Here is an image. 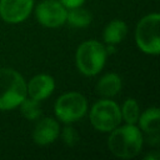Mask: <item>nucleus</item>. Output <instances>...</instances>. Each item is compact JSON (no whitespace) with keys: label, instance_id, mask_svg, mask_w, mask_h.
Listing matches in <instances>:
<instances>
[{"label":"nucleus","instance_id":"obj_1","mask_svg":"<svg viewBox=\"0 0 160 160\" xmlns=\"http://www.w3.org/2000/svg\"><path fill=\"white\" fill-rule=\"evenodd\" d=\"M142 131L135 124H125L116 126L110 131L108 148L112 155L120 159L135 158L142 148Z\"/></svg>","mask_w":160,"mask_h":160},{"label":"nucleus","instance_id":"obj_2","mask_svg":"<svg viewBox=\"0 0 160 160\" xmlns=\"http://www.w3.org/2000/svg\"><path fill=\"white\" fill-rule=\"evenodd\" d=\"M28 96L22 75L10 68H0V110H11Z\"/></svg>","mask_w":160,"mask_h":160},{"label":"nucleus","instance_id":"obj_3","mask_svg":"<svg viewBox=\"0 0 160 160\" xmlns=\"http://www.w3.org/2000/svg\"><path fill=\"white\" fill-rule=\"evenodd\" d=\"M108 51L104 44L96 40H86L81 42L75 54V64L78 70L85 76L98 75L106 61Z\"/></svg>","mask_w":160,"mask_h":160},{"label":"nucleus","instance_id":"obj_4","mask_svg":"<svg viewBox=\"0 0 160 160\" xmlns=\"http://www.w3.org/2000/svg\"><path fill=\"white\" fill-rule=\"evenodd\" d=\"M160 15L152 12L145 15L136 25L135 42L136 46L148 55H158L160 52Z\"/></svg>","mask_w":160,"mask_h":160},{"label":"nucleus","instance_id":"obj_5","mask_svg":"<svg viewBox=\"0 0 160 160\" xmlns=\"http://www.w3.org/2000/svg\"><path fill=\"white\" fill-rule=\"evenodd\" d=\"M89 118L92 128L101 132H110L119 126L122 120L120 106L106 98L96 101L91 106Z\"/></svg>","mask_w":160,"mask_h":160},{"label":"nucleus","instance_id":"obj_6","mask_svg":"<svg viewBox=\"0 0 160 160\" xmlns=\"http://www.w3.org/2000/svg\"><path fill=\"white\" fill-rule=\"evenodd\" d=\"M54 111L61 122L70 124L80 120L88 111L86 98L76 91H69L60 95L54 105Z\"/></svg>","mask_w":160,"mask_h":160},{"label":"nucleus","instance_id":"obj_7","mask_svg":"<svg viewBox=\"0 0 160 160\" xmlns=\"http://www.w3.org/2000/svg\"><path fill=\"white\" fill-rule=\"evenodd\" d=\"M68 9L56 0L41 1L35 8V18L39 24L45 28H59L66 22Z\"/></svg>","mask_w":160,"mask_h":160},{"label":"nucleus","instance_id":"obj_8","mask_svg":"<svg viewBox=\"0 0 160 160\" xmlns=\"http://www.w3.org/2000/svg\"><path fill=\"white\" fill-rule=\"evenodd\" d=\"M34 0H0V18L8 24L25 21L31 14Z\"/></svg>","mask_w":160,"mask_h":160},{"label":"nucleus","instance_id":"obj_9","mask_svg":"<svg viewBox=\"0 0 160 160\" xmlns=\"http://www.w3.org/2000/svg\"><path fill=\"white\" fill-rule=\"evenodd\" d=\"M139 129L148 135V142L151 145H158L160 136V110L156 106L146 109L144 112L140 114L139 119Z\"/></svg>","mask_w":160,"mask_h":160},{"label":"nucleus","instance_id":"obj_10","mask_svg":"<svg viewBox=\"0 0 160 160\" xmlns=\"http://www.w3.org/2000/svg\"><path fill=\"white\" fill-rule=\"evenodd\" d=\"M60 135V125L52 118H44L38 121L32 131V140L36 145L45 146L52 144Z\"/></svg>","mask_w":160,"mask_h":160},{"label":"nucleus","instance_id":"obj_11","mask_svg":"<svg viewBox=\"0 0 160 160\" xmlns=\"http://www.w3.org/2000/svg\"><path fill=\"white\" fill-rule=\"evenodd\" d=\"M55 89L54 78L48 74H38L30 79L26 84V92L28 96L35 99L38 101L45 100L49 98Z\"/></svg>","mask_w":160,"mask_h":160},{"label":"nucleus","instance_id":"obj_12","mask_svg":"<svg viewBox=\"0 0 160 160\" xmlns=\"http://www.w3.org/2000/svg\"><path fill=\"white\" fill-rule=\"evenodd\" d=\"M121 86H122L121 78L115 72H108L104 76H101L100 80L98 81L96 91L102 98L110 99L120 92Z\"/></svg>","mask_w":160,"mask_h":160},{"label":"nucleus","instance_id":"obj_13","mask_svg":"<svg viewBox=\"0 0 160 160\" xmlns=\"http://www.w3.org/2000/svg\"><path fill=\"white\" fill-rule=\"evenodd\" d=\"M128 34V25L120 19L111 20L104 29L102 39L108 45H116L121 42Z\"/></svg>","mask_w":160,"mask_h":160},{"label":"nucleus","instance_id":"obj_14","mask_svg":"<svg viewBox=\"0 0 160 160\" xmlns=\"http://www.w3.org/2000/svg\"><path fill=\"white\" fill-rule=\"evenodd\" d=\"M66 22L72 28H86L91 22V14L81 6L68 9Z\"/></svg>","mask_w":160,"mask_h":160},{"label":"nucleus","instance_id":"obj_15","mask_svg":"<svg viewBox=\"0 0 160 160\" xmlns=\"http://www.w3.org/2000/svg\"><path fill=\"white\" fill-rule=\"evenodd\" d=\"M20 112L21 115L28 119V120H38L41 115V106H40V101L31 99V98H25L20 105Z\"/></svg>","mask_w":160,"mask_h":160},{"label":"nucleus","instance_id":"obj_16","mask_svg":"<svg viewBox=\"0 0 160 160\" xmlns=\"http://www.w3.org/2000/svg\"><path fill=\"white\" fill-rule=\"evenodd\" d=\"M121 119L126 124H136L140 116V106L135 99H126L120 109Z\"/></svg>","mask_w":160,"mask_h":160},{"label":"nucleus","instance_id":"obj_17","mask_svg":"<svg viewBox=\"0 0 160 160\" xmlns=\"http://www.w3.org/2000/svg\"><path fill=\"white\" fill-rule=\"evenodd\" d=\"M61 138H62V141L66 145L74 146L79 140V134L72 126H65L61 131Z\"/></svg>","mask_w":160,"mask_h":160},{"label":"nucleus","instance_id":"obj_18","mask_svg":"<svg viewBox=\"0 0 160 160\" xmlns=\"http://www.w3.org/2000/svg\"><path fill=\"white\" fill-rule=\"evenodd\" d=\"M60 2L66 8V9H72V8H78L81 6L85 0H60Z\"/></svg>","mask_w":160,"mask_h":160},{"label":"nucleus","instance_id":"obj_19","mask_svg":"<svg viewBox=\"0 0 160 160\" xmlns=\"http://www.w3.org/2000/svg\"><path fill=\"white\" fill-rule=\"evenodd\" d=\"M159 158H160L159 152H155V154H149V155H146V156H145V160H159Z\"/></svg>","mask_w":160,"mask_h":160}]
</instances>
